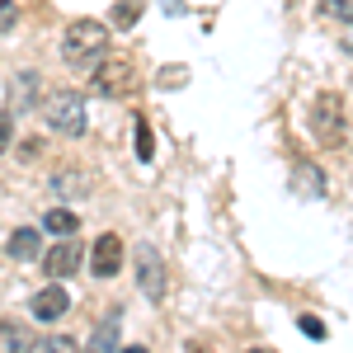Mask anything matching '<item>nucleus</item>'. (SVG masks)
Instances as JSON below:
<instances>
[{
  "label": "nucleus",
  "mask_w": 353,
  "mask_h": 353,
  "mask_svg": "<svg viewBox=\"0 0 353 353\" xmlns=\"http://www.w3.org/2000/svg\"><path fill=\"white\" fill-rule=\"evenodd\" d=\"M137 278H141V292L151 301L165 297V264H161L156 250H141V254H137Z\"/></svg>",
  "instance_id": "0eeeda50"
},
{
  "label": "nucleus",
  "mask_w": 353,
  "mask_h": 353,
  "mask_svg": "<svg viewBox=\"0 0 353 353\" xmlns=\"http://www.w3.org/2000/svg\"><path fill=\"white\" fill-rule=\"evenodd\" d=\"M57 189H61V193H90V189H85V179H81V174H71V170L57 174Z\"/></svg>",
  "instance_id": "dca6fc26"
},
{
  "label": "nucleus",
  "mask_w": 353,
  "mask_h": 353,
  "mask_svg": "<svg viewBox=\"0 0 353 353\" xmlns=\"http://www.w3.org/2000/svg\"><path fill=\"white\" fill-rule=\"evenodd\" d=\"M24 349V330L14 321H0V353H19Z\"/></svg>",
  "instance_id": "4468645a"
},
{
  "label": "nucleus",
  "mask_w": 353,
  "mask_h": 353,
  "mask_svg": "<svg viewBox=\"0 0 353 353\" xmlns=\"http://www.w3.org/2000/svg\"><path fill=\"white\" fill-rule=\"evenodd\" d=\"M10 254H14L19 264H38V259H43V236H38L33 226H19V231L10 236Z\"/></svg>",
  "instance_id": "1a4fd4ad"
},
{
  "label": "nucleus",
  "mask_w": 353,
  "mask_h": 353,
  "mask_svg": "<svg viewBox=\"0 0 353 353\" xmlns=\"http://www.w3.org/2000/svg\"><path fill=\"white\" fill-rule=\"evenodd\" d=\"M137 19H141V0H118L113 5V24L118 28H132Z\"/></svg>",
  "instance_id": "ddd939ff"
},
{
  "label": "nucleus",
  "mask_w": 353,
  "mask_h": 353,
  "mask_svg": "<svg viewBox=\"0 0 353 353\" xmlns=\"http://www.w3.org/2000/svg\"><path fill=\"white\" fill-rule=\"evenodd\" d=\"M193 353H208V349H193Z\"/></svg>",
  "instance_id": "4be33fe9"
},
{
  "label": "nucleus",
  "mask_w": 353,
  "mask_h": 353,
  "mask_svg": "<svg viewBox=\"0 0 353 353\" xmlns=\"http://www.w3.org/2000/svg\"><path fill=\"white\" fill-rule=\"evenodd\" d=\"M113 344H118V321H104V325L90 334L85 353H113Z\"/></svg>",
  "instance_id": "9b49d317"
},
{
  "label": "nucleus",
  "mask_w": 353,
  "mask_h": 353,
  "mask_svg": "<svg viewBox=\"0 0 353 353\" xmlns=\"http://www.w3.org/2000/svg\"><path fill=\"white\" fill-rule=\"evenodd\" d=\"M137 156H141V161L156 156V151H151V128H146V123H137Z\"/></svg>",
  "instance_id": "f3484780"
},
{
  "label": "nucleus",
  "mask_w": 353,
  "mask_h": 353,
  "mask_svg": "<svg viewBox=\"0 0 353 353\" xmlns=\"http://www.w3.org/2000/svg\"><path fill=\"white\" fill-rule=\"evenodd\" d=\"M71 311V297L61 292V288H43V292H33V316L38 321H61Z\"/></svg>",
  "instance_id": "6e6552de"
},
{
  "label": "nucleus",
  "mask_w": 353,
  "mask_h": 353,
  "mask_svg": "<svg viewBox=\"0 0 353 353\" xmlns=\"http://www.w3.org/2000/svg\"><path fill=\"white\" fill-rule=\"evenodd\" d=\"M118 353H146V349H118Z\"/></svg>",
  "instance_id": "412c9836"
},
{
  "label": "nucleus",
  "mask_w": 353,
  "mask_h": 353,
  "mask_svg": "<svg viewBox=\"0 0 353 353\" xmlns=\"http://www.w3.org/2000/svg\"><path fill=\"white\" fill-rule=\"evenodd\" d=\"M90 269L99 273V278H113V273L123 269V241H118L113 231L94 241V250H90Z\"/></svg>",
  "instance_id": "423d86ee"
},
{
  "label": "nucleus",
  "mask_w": 353,
  "mask_h": 353,
  "mask_svg": "<svg viewBox=\"0 0 353 353\" xmlns=\"http://www.w3.org/2000/svg\"><path fill=\"white\" fill-rule=\"evenodd\" d=\"M43 118H48V128L61 137H81L85 132V99L76 90H57L52 99L43 104Z\"/></svg>",
  "instance_id": "f03ea898"
},
{
  "label": "nucleus",
  "mask_w": 353,
  "mask_h": 353,
  "mask_svg": "<svg viewBox=\"0 0 353 353\" xmlns=\"http://www.w3.org/2000/svg\"><path fill=\"white\" fill-rule=\"evenodd\" d=\"M10 137H14V118H10V113H0V156L10 151Z\"/></svg>",
  "instance_id": "6ab92c4d"
},
{
  "label": "nucleus",
  "mask_w": 353,
  "mask_h": 353,
  "mask_svg": "<svg viewBox=\"0 0 353 353\" xmlns=\"http://www.w3.org/2000/svg\"><path fill=\"white\" fill-rule=\"evenodd\" d=\"M321 14L339 19V24H353V0H321Z\"/></svg>",
  "instance_id": "2eb2a0df"
},
{
  "label": "nucleus",
  "mask_w": 353,
  "mask_h": 353,
  "mask_svg": "<svg viewBox=\"0 0 353 353\" xmlns=\"http://www.w3.org/2000/svg\"><path fill=\"white\" fill-rule=\"evenodd\" d=\"M90 85H94V94H104V99L128 94V85H132V61H128V57H104Z\"/></svg>",
  "instance_id": "20e7f679"
},
{
  "label": "nucleus",
  "mask_w": 353,
  "mask_h": 353,
  "mask_svg": "<svg viewBox=\"0 0 353 353\" xmlns=\"http://www.w3.org/2000/svg\"><path fill=\"white\" fill-rule=\"evenodd\" d=\"M28 353H76V339L71 334H48V339H33Z\"/></svg>",
  "instance_id": "f8f14e48"
},
{
  "label": "nucleus",
  "mask_w": 353,
  "mask_h": 353,
  "mask_svg": "<svg viewBox=\"0 0 353 353\" xmlns=\"http://www.w3.org/2000/svg\"><path fill=\"white\" fill-rule=\"evenodd\" d=\"M301 330H306V334H311V339H321V334H325V325H321V321H316V316H301Z\"/></svg>",
  "instance_id": "aec40b11"
},
{
  "label": "nucleus",
  "mask_w": 353,
  "mask_h": 353,
  "mask_svg": "<svg viewBox=\"0 0 353 353\" xmlns=\"http://www.w3.org/2000/svg\"><path fill=\"white\" fill-rule=\"evenodd\" d=\"M81 241H76V236H71V241H61V245H52V250H48V254H43V259H38V269L48 273V278H71V273L81 269Z\"/></svg>",
  "instance_id": "39448f33"
},
{
  "label": "nucleus",
  "mask_w": 353,
  "mask_h": 353,
  "mask_svg": "<svg viewBox=\"0 0 353 353\" xmlns=\"http://www.w3.org/2000/svg\"><path fill=\"white\" fill-rule=\"evenodd\" d=\"M76 226H81V217H76V212H66V208H52V212L43 217V231L57 236V241H71V236H76Z\"/></svg>",
  "instance_id": "9d476101"
},
{
  "label": "nucleus",
  "mask_w": 353,
  "mask_h": 353,
  "mask_svg": "<svg viewBox=\"0 0 353 353\" xmlns=\"http://www.w3.org/2000/svg\"><path fill=\"white\" fill-rule=\"evenodd\" d=\"M19 19V10H14V0H0V33H10Z\"/></svg>",
  "instance_id": "a211bd4d"
},
{
  "label": "nucleus",
  "mask_w": 353,
  "mask_h": 353,
  "mask_svg": "<svg viewBox=\"0 0 353 353\" xmlns=\"http://www.w3.org/2000/svg\"><path fill=\"white\" fill-rule=\"evenodd\" d=\"M311 128L325 146H339L344 141V113H339V94H321L311 104Z\"/></svg>",
  "instance_id": "7ed1b4c3"
},
{
  "label": "nucleus",
  "mask_w": 353,
  "mask_h": 353,
  "mask_svg": "<svg viewBox=\"0 0 353 353\" xmlns=\"http://www.w3.org/2000/svg\"><path fill=\"white\" fill-rule=\"evenodd\" d=\"M104 52H109V24H99V19H76L61 38V57L81 71L90 61H104Z\"/></svg>",
  "instance_id": "f257e3e1"
}]
</instances>
